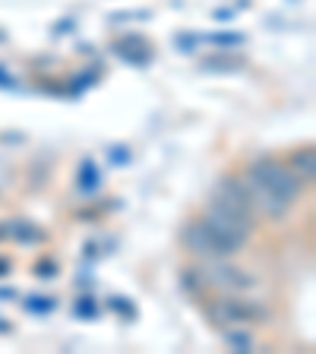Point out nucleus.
<instances>
[{
  "instance_id": "11",
  "label": "nucleus",
  "mask_w": 316,
  "mask_h": 354,
  "mask_svg": "<svg viewBox=\"0 0 316 354\" xmlns=\"http://www.w3.org/2000/svg\"><path fill=\"white\" fill-rule=\"evenodd\" d=\"M118 54L124 60H130V64H136V66H142V64H149L152 60V48H149L142 38H130V41H120L118 44Z\"/></svg>"
},
{
  "instance_id": "23",
  "label": "nucleus",
  "mask_w": 316,
  "mask_h": 354,
  "mask_svg": "<svg viewBox=\"0 0 316 354\" xmlns=\"http://www.w3.org/2000/svg\"><path fill=\"white\" fill-rule=\"evenodd\" d=\"M0 332H10V323H7V319H0Z\"/></svg>"
},
{
  "instance_id": "9",
  "label": "nucleus",
  "mask_w": 316,
  "mask_h": 354,
  "mask_svg": "<svg viewBox=\"0 0 316 354\" xmlns=\"http://www.w3.org/2000/svg\"><path fill=\"white\" fill-rule=\"evenodd\" d=\"M221 339H225V345L237 354H247V351L257 348V339H253V332L247 329V326H225Z\"/></svg>"
},
{
  "instance_id": "17",
  "label": "nucleus",
  "mask_w": 316,
  "mask_h": 354,
  "mask_svg": "<svg viewBox=\"0 0 316 354\" xmlns=\"http://www.w3.org/2000/svg\"><path fill=\"white\" fill-rule=\"evenodd\" d=\"M95 301H92V297H80V301H76V307H73V313L76 317H95Z\"/></svg>"
},
{
  "instance_id": "20",
  "label": "nucleus",
  "mask_w": 316,
  "mask_h": 354,
  "mask_svg": "<svg viewBox=\"0 0 316 354\" xmlns=\"http://www.w3.org/2000/svg\"><path fill=\"white\" fill-rule=\"evenodd\" d=\"M108 155H111V162H114V165H127V162H130V152H120V146H114Z\"/></svg>"
},
{
  "instance_id": "18",
  "label": "nucleus",
  "mask_w": 316,
  "mask_h": 354,
  "mask_svg": "<svg viewBox=\"0 0 316 354\" xmlns=\"http://www.w3.org/2000/svg\"><path fill=\"white\" fill-rule=\"evenodd\" d=\"M108 307H111V310H118V313H127V317H136V310H133V304H130V301L124 304V297H111Z\"/></svg>"
},
{
  "instance_id": "3",
  "label": "nucleus",
  "mask_w": 316,
  "mask_h": 354,
  "mask_svg": "<svg viewBox=\"0 0 316 354\" xmlns=\"http://www.w3.org/2000/svg\"><path fill=\"white\" fill-rule=\"evenodd\" d=\"M250 174L257 177V180H263L275 196L285 199L288 206H295L297 199H301V193H304V184L291 174V168L281 165L279 158H269V155H266V158H257V162L250 165Z\"/></svg>"
},
{
  "instance_id": "8",
  "label": "nucleus",
  "mask_w": 316,
  "mask_h": 354,
  "mask_svg": "<svg viewBox=\"0 0 316 354\" xmlns=\"http://www.w3.org/2000/svg\"><path fill=\"white\" fill-rule=\"evenodd\" d=\"M288 168H291V174H295L301 184H310V180L316 177V152H313V146L297 149V152L291 155Z\"/></svg>"
},
{
  "instance_id": "13",
  "label": "nucleus",
  "mask_w": 316,
  "mask_h": 354,
  "mask_svg": "<svg viewBox=\"0 0 316 354\" xmlns=\"http://www.w3.org/2000/svg\"><path fill=\"white\" fill-rule=\"evenodd\" d=\"M180 288H184L187 295H203L209 288L206 272H199V269H184V272H180Z\"/></svg>"
},
{
  "instance_id": "19",
  "label": "nucleus",
  "mask_w": 316,
  "mask_h": 354,
  "mask_svg": "<svg viewBox=\"0 0 316 354\" xmlns=\"http://www.w3.org/2000/svg\"><path fill=\"white\" fill-rule=\"evenodd\" d=\"M35 272H38V279H54V275H57V263L44 259V263H38V266H35Z\"/></svg>"
},
{
  "instance_id": "12",
  "label": "nucleus",
  "mask_w": 316,
  "mask_h": 354,
  "mask_svg": "<svg viewBox=\"0 0 316 354\" xmlns=\"http://www.w3.org/2000/svg\"><path fill=\"white\" fill-rule=\"evenodd\" d=\"M199 70L203 73H237V70H243V60L241 57H203L199 60Z\"/></svg>"
},
{
  "instance_id": "4",
  "label": "nucleus",
  "mask_w": 316,
  "mask_h": 354,
  "mask_svg": "<svg viewBox=\"0 0 316 354\" xmlns=\"http://www.w3.org/2000/svg\"><path fill=\"white\" fill-rule=\"evenodd\" d=\"M241 184H243V193H247V199H250V209L259 215H266V218H285L288 215V203L281 196H275L269 187L263 184V180H257V177L247 171V174L241 177Z\"/></svg>"
},
{
  "instance_id": "10",
  "label": "nucleus",
  "mask_w": 316,
  "mask_h": 354,
  "mask_svg": "<svg viewBox=\"0 0 316 354\" xmlns=\"http://www.w3.org/2000/svg\"><path fill=\"white\" fill-rule=\"evenodd\" d=\"M3 237H13L19 243H41L44 241V231L35 228L32 221H7V228L0 231Z\"/></svg>"
},
{
  "instance_id": "1",
  "label": "nucleus",
  "mask_w": 316,
  "mask_h": 354,
  "mask_svg": "<svg viewBox=\"0 0 316 354\" xmlns=\"http://www.w3.org/2000/svg\"><path fill=\"white\" fill-rule=\"evenodd\" d=\"M203 221L209 225V231L215 234V241L221 243L225 257H234V253H241L243 243L250 241V234H253V218H243V215L228 212V209L219 206V203H212V199H209L206 218H203Z\"/></svg>"
},
{
  "instance_id": "2",
  "label": "nucleus",
  "mask_w": 316,
  "mask_h": 354,
  "mask_svg": "<svg viewBox=\"0 0 316 354\" xmlns=\"http://www.w3.org/2000/svg\"><path fill=\"white\" fill-rule=\"evenodd\" d=\"M206 317L215 326H243V323H263L269 319V307L263 301H250V297H237L234 291L225 297H209L206 301Z\"/></svg>"
},
{
  "instance_id": "5",
  "label": "nucleus",
  "mask_w": 316,
  "mask_h": 354,
  "mask_svg": "<svg viewBox=\"0 0 316 354\" xmlns=\"http://www.w3.org/2000/svg\"><path fill=\"white\" fill-rule=\"evenodd\" d=\"M180 243H184L187 250L199 259H228L225 250H221V243L215 241V234L209 231V225L203 218L199 221H187L184 228H180Z\"/></svg>"
},
{
  "instance_id": "21",
  "label": "nucleus",
  "mask_w": 316,
  "mask_h": 354,
  "mask_svg": "<svg viewBox=\"0 0 316 354\" xmlns=\"http://www.w3.org/2000/svg\"><path fill=\"white\" fill-rule=\"evenodd\" d=\"M0 86H13V80L7 76V70H3V66H0Z\"/></svg>"
},
{
  "instance_id": "24",
  "label": "nucleus",
  "mask_w": 316,
  "mask_h": 354,
  "mask_svg": "<svg viewBox=\"0 0 316 354\" xmlns=\"http://www.w3.org/2000/svg\"><path fill=\"white\" fill-rule=\"evenodd\" d=\"M7 269H10V263H0V272H7Z\"/></svg>"
},
{
  "instance_id": "16",
  "label": "nucleus",
  "mask_w": 316,
  "mask_h": 354,
  "mask_svg": "<svg viewBox=\"0 0 316 354\" xmlns=\"http://www.w3.org/2000/svg\"><path fill=\"white\" fill-rule=\"evenodd\" d=\"M22 307L29 310V313H51V310L57 307V301H54V297H26Z\"/></svg>"
},
{
  "instance_id": "15",
  "label": "nucleus",
  "mask_w": 316,
  "mask_h": 354,
  "mask_svg": "<svg viewBox=\"0 0 316 354\" xmlns=\"http://www.w3.org/2000/svg\"><path fill=\"white\" fill-rule=\"evenodd\" d=\"M98 184H102V174H98L95 162H82V171H80V190L92 193Z\"/></svg>"
},
{
  "instance_id": "14",
  "label": "nucleus",
  "mask_w": 316,
  "mask_h": 354,
  "mask_svg": "<svg viewBox=\"0 0 316 354\" xmlns=\"http://www.w3.org/2000/svg\"><path fill=\"white\" fill-rule=\"evenodd\" d=\"M199 41H212V44H221L225 51H231V48H241L247 41V35H241V32H219V35H203Z\"/></svg>"
},
{
  "instance_id": "6",
  "label": "nucleus",
  "mask_w": 316,
  "mask_h": 354,
  "mask_svg": "<svg viewBox=\"0 0 316 354\" xmlns=\"http://www.w3.org/2000/svg\"><path fill=\"white\" fill-rule=\"evenodd\" d=\"M212 203H219V206H225V209H228V212H234V215H243V218H253L250 199H247V193H243L241 177H231V174H225V177H221L219 184H215Z\"/></svg>"
},
{
  "instance_id": "7",
  "label": "nucleus",
  "mask_w": 316,
  "mask_h": 354,
  "mask_svg": "<svg viewBox=\"0 0 316 354\" xmlns=\"http://www.w3.org/2000/svg\"><path fill=\"white\" fill-rule=\"evenodd\" d=\"M206 263H209V272H206L209 285H221L228 291H250V288H257V279L250 272L237 269V266H228L221 259H206Z\"/></svg>"
},
{
  "instance_id": "22",
  "label": "nucleus",
  "mask_w": 316,
  "mask_h": 354,
  "mask_svg": "<svg viewBox=\"0 0 316 354\" xmlns=\"http://www.w3.org/2000/svg\"><path fill=\"white\" fill-rule=\"evenodd\" d=\"M0 297H16V291H13V288H3V291H0Z\"/></svg>"
}]
</instances>
